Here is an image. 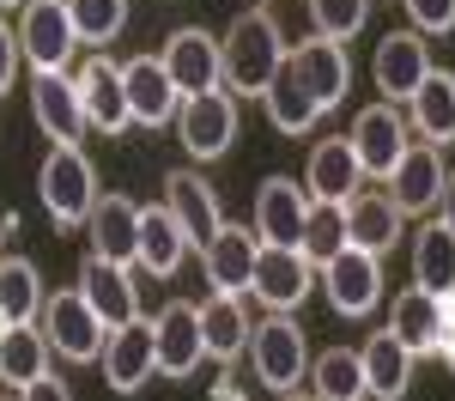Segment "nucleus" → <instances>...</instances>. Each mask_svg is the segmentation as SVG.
Listing matches in <instances>:
<instances>
[{
    "instance_id": "nucleus-1",
    "label": "nucleus",
    "mask_w": 455,
    "mask_h": 401,
    "mask_svg": "<svg viewBox=\"0 0 455 401\" xmlns=\"http://www.w3.org/2000/svg\"><path fill=\"white\" fill-rule=\"evenodd\" d=\"M285 31L274 25V12H261V6H249L231 19V31L219 36V79L231 85V92H243V98H261L267 92V79L285 68Z\"/></svg>"
},
{
    "instance_id": "nucleus-2",
    "label": "nucleus",
    "mask_w": 455,
    "mask_h": 401,
    "mask_svg": "<svg viewBox=\"0 0 455 401\" xmlns=\"http://www.w3.org/2000/svg\"><path fill=\"white\" fill-rule=\"evenodd\" d=\"M243 353L255 359V383L274 389V396L298 389L304 371H310V341H304V328L291 323L285 310H274L267 323H249V347Z\"/></svg>"
},
{
    "instance_id": "nucleus-3",
    "label": "nucleus",
    "mask_w": 455,
    "mask_h": 401,
    "mask_svg": "<svg viewBox=\"0 0 455 401\" xmlns=\"http://www.w3.org/2000/svg\"><path fill=\"white\" fill-rule=\"evenodd\" d=\"M36 195H43V213L55 225H85L92 201H98V171L79 146H49L43 171H36Z\"/></svg>"
},
{
    "instance_id": "nucleus-4",
    "label": "nucleus",
    "mask_w": 455,
    "mask_h": 401,
    "mask_svg": "<svg viewBox=\"0 0 455 401\" xmlns=\"http://www.w3.org/2000/svg\"><path fill=\"white\" fill-rule=\"evenodd\" d=\"M36 328H43L49 353H61L68 365H98V347H104V334H109L79 292H43Z\"/></svg>"
},
{
    "instance_id": "nucleus-5",
    "label": "nucleus",
    "mask_w": 455,
    "mask_h": 401,
    "mask_svg": "<svg viewBox=\"0 0 455 401\" xmlns=\"http://www.w3.org/2000/svg\"><path fill=\"white\" fill-rule=\"evenodd\" d=\"M19 55L31 61V73H55L73 61L79 36H73V19H68V0H25L19 12Z\"/></svg>"
},
{
    "instance_id": "nucleus-6",
    "label": "nucleus",
    "mask_w": 455,
    "mask_h": 401,
    "mask_svg": "<svg viewBox=\"0 0 455 401\" xmlns=\"http://www.w3.org/2000/svg\"><path fill=\"white\" fill-rule=\"evenodd\" d=\"M352 158H358V171L364 177L383 182L388 171H395V158L407 152V140H413V128H407V109L401 104H371L352 116Z\"/></svg>"
},
{
    "instance_id": "nucleus-7",
    "label": "nucleus",
    "mask_w": 455,
    "mask_h": 401,
    "mask_svg": "<svg viewBox=\"0 0 455 401\" xmlns=\"http://www.w3.org/2000/svg\"><path fill=\"white\" fill-rule=\"evenodd\" d=\"M176 134L188 158H225L237 140V98L231 92H195L176 104Z\"/></svg>"
},
{
    "instance_id": "nucleus-8",
    "label": "nucleus",
    "mask_w": 455,
    "mask_h": 401,
    "mask_svg": "<svg viewBox=\"0 0 455 401\" xmlns=\"http://www.w3.org/2000/svg\"><path fill=\"white\" fill-rule=\"evenodd\" d=\"M98 365H104V383L116 396H134L140 383L158 377V347H152V323L134 317V323L109 328L104 347H98Z\"/></svg>"
},
{
    "instance_id": "nucleus-9",
    "label": "nucleus",
    "mask_w": 455,
    "mask_h": 401,
    "mask_svg": "<svg viewBox=\"0 0 455 401\" xmlns=\"http://www.w3.org/2000/svg\"><path fill=\"white\" fill-rule=\"evenodd\" d=\"M322 292H328V304H334L340 317H371L377 298H383V261L347 244L340 255L322 261Z\"/></svg>"
},
{
    "instance_id": "nucleus-10",
    "label": "nucleus",
    "mask_w": 455,
    "mask_h": 401,
    "mask_svg": "<svg viewBox=\"0 0 455 401\" xmlns=\"http://www.w3.org/2000/svg\"><path fill=\"white\" fill-rule=\"evenodd\" d=\"M79 298L92 304V317L104 328H122V323H134L140 317V286L128 280V268L122 261H104V255H85L79 261Z\"/></svg>"
},
{
    "instance_id": "nucleus-11",
    "label": "nucleus",
    "mask_w": 455,
    "mask_h": 401,
    "mask_svg": "<svg viewBox=\"0 0 455 401\" xmlns=\"http://www.w3.org/2000/svg\"><path fill=\"white\" fill-rule=\"evenodd\" d=\"M315 286V261H304V250H285V244H261L255 250V274L249 292L267 304V310H291L304 304V292Z\"/></svg>"
},
{
    "instance_id": "nucleus-12",
    "label": "nucleus",
    "mask_w": 455,
    "mask_h": 401,
    "mask_svg": "<svg viewBox=\"0 0 455 401\" xmlns=\"http://www.w3.org/2000/svg\"><path fill=\"white\" fill-rule=\"evenodd\" d=\"M450 310H455V298H431L425 286H407L395 304H388V334H395L413 359H425V353H437V347H443Z\"/></svg>"
},
{
    "instance_id": "nucleus-13",
    "label": "nucleus",
    "mask_w": 455,
    "mask_h": 401,
    "mask_svg": "<svg viewBox=\"0 0 455 401\" xmlns=\"http://www.w3.org/2000/svg\"><path fill=\"white\" fill-rule=\"evenodd\" d=\"M431 73V43L419 31H388L377 43V61H371V79L383 92V104H407L413 85Z\"/></svg>"
},
{
    "instance_id": "nucleus-14",
    "label": "nucleus",
    "mask_w": 455,
    "mask_h": 401,
    "mask_svg": "<svg viewBox=\"0 0 455 401\" xmlns=\"http://www.w3.org/2000/svg\"><path fill=\"white\" fill-rule=\"evenodd\" d=\"M388 201L407 213H431L437 207V188H443V152L431 140H407V152L395 158V171H388Z\"/></svg>"
},
{
    "instance_id": "nucleus-15",
    "label": "nucleus",
    "mask_w": 455,
    "mask_h": 401,
    "mask_svg": "<svg viewBox=\"0 0 455 401\" xmlns=\"http://www.w3.org/2000/svg\"><path fill=\"white\" fill-rule=\"evenodd\" d=\"M164 213L176 219V231H182L188 250H207V237L225 225L219 195H212L207 177H195V171H171V177H164Z\"/></svg>"
},
{
    "instance_id": "nucleus-16",
    "label": "nucleus",
    "mask_w": 455,
    "mask_h": 401,
    "mask_svg": "<svg viewBox=\"0 0 455 401\" xmlns=\"http://www.w3.org/2000/svg\"><path fill=\"white\" fill-rule=\"evenodd\" d=\"M164 73H171V85L182 92V98H195V92H219L225 79H219V36H207L201 25H182V31H171V43H164Z\"/></svg>"
},
{
    "instance_id": "nucleus-17",
    "label": "nucleus",
    "mask_w": 455,
    "mask_h": 401,
    "mask_svg": "<svg viewBox=\"0 0 455 401\" xmlns=\"http://www.w3.org/2000/svg\"><path fill=\"white\" fill-rule=\"evenodd\" d=\"M285 61H291V73L304 79V92L315 98V109H334L340 98H347L352 61H347V49H340L334 36H310V43L285 49Z\"/></svg>"
},
{
    "instance_id": "nucleus-18",
    "label": "nucleus",
    "mask_w": 455,
    "mask_h": 401,
    "mask_svg": "<svg viewBox=\"0 0 455 401\" xmlns=\"http://www.w3.org/2000/svg\"><path fill=\"white\" fill-rule=\"evenodd\" d=\"M340 219H347V244L364 255H383L401 244V207L388 201V188H352L340 201Z\"/></svg>"
},
{
    "instance_id": "nucleus-19",
    "label": "nucleus",
    "mask_w": 455,
    "mask_h": 401,
    "mask_svg": "<svg viewBox=\"0 0 455 401\" xmlns=\"http://www.w3.org/2000/svg\"><path fill=\"white\" fill-rule=\"evenodd\" d=\"M31 116H36V128H43L55 146H79V134H85V109H79V85L68 79V68L31 73Z\"/></svg>"
},
{
    "instance_id": "nucleus-20",
    "label": "nucleus",
    "mask_w": 455,
    "mask_h": 401,
    "mask_svg": "<svg viewBox=\"0 0 455 401\" xmlns=\"http://www.w3.org/2000/svg\"><path fill=\"white\" fill-rule=\"evenodd\" d=\"M152 347H158V371L164 377H195L201 371V323H195V304L171 298L158 317H152Z\"/></svg>"
},
{
    "instance_id": "nucleus-21",
    "label": "nucleus",
    "mask_w": 455,
    "mask_h": 401,
    "mask_svg": "<svg viewBox=\"0 0 455 401\" xmlns=\"http://www.w3.org/2000/svg\"><path fill=\"white\" fill-rule=\"evenodd\" d=\"M304 213H310L304 182L267 177L261 188H255V237H261V244H285V250H298V237H304Z\"/></svg>"
},
{
    "instance_id": "nucleus-22",
    "label": "nucleus",
    "mask_w": 455,
    "mask_h": 401,
    "mask_svg": "<svg viewBox=\"0 0 455 401\" xmlns=\"http://www.w3.org/2000/svg\"><path fill=\"white\" fill-rule=\"evenodd\" d=\"M122 92H128V116H134L140 128H164V122H176L182 92L171 85V73H164L158 55H134V61L122 68Z\"/></svg>"
},
{
    "instance_id": "nucleus-23",
    "label": "nucleus",
    "mask_w": 455,
    "mask_h": 401,
    "mask_svg": "<svg viewBox=\"0 0 455 401\" xmlns=\"http://www.w3.org/2000/svg\"><path fill=\"white\" fill-rule=\"evenodd\" d=\"M79 109H85V128H104V134H122L134 116H128V92H122V68L109 55H92L79 68Z\"/></svg>"
},
{
    "instance_id": "nucleus-24",
    "label": "nucleus",
    "mask_w": 455,
    "mask_h": 401,
    "mask_svg": "<svg viewBox=\"0 0 455 401\" xmlns=\"http://www.w3.org/2000/svg\"><path fill=\"white\" fill-rule=\"evenodd\" d=\"M255 250H261L255 225H219V231L207 237V250H201L212 292H237V298H243L249 274H255Z\"/></svg>"
},
{
    "instance_id": "nucleus-25",
    "label": "nucleus",
    "mask_w": 455,
    "mask_h": 401,
    "mask_svg": "<svg viewBox=\"0 0 455 401\" xmlns=\"http://www.w3.org/2000/svg\"><path fill=\"white\" fill-rule=\"evenodd\" d=\"M134 231H140V201H128V195H98L92 201V213H85L92 255L134 268Z\"/></svg>"
},
{
    "instance_id": "nucleus-26",
    "label": "nucleus",
    "mask_w": 455,
    "mask_h": 401,
    "mask_svg": "<svg viewBox=\"0 0 455 401\" xmlns=\"http://www.w3.org/2000/svg\"><path fill=\"white\" fill-rule=\"evenodd\" d=\"M407 128L431 146L455 140V73L450 68H431L419 85H413V98H407Z\"/></svg>"
},
{
    "instance_id": "nucleus-27",
    "label": "nucleus",
    "mask_w": 455,
    "mask_h": 401,
    "mask_svg": "<svg viewBox=\"0 0 455 401\" xmlns=\"http://www.w3.org/2000/svg\"><path fill=\"white\" fill-rule=\"evenodd\" d=\"M195 323H201V353L207 359H237L249 347V310L237 292H212L207 304H195Z\"/></svg>"
},
{
    "instance_id": "nucleus-28",
    "label": "nucleus",
    "mask_w": 455,
    "mask_h": 401,
    "mask_svg": "<svg viewBox=\"0 0 455 401\" xmlns=\"http://www.w3.org/2000/svg\"><path fill=\"white\" fill-rule=\"evenodd\" d=\"M358 365H364V396H377V401H401L407 389H413V353L395 341V334H371L364 347H358Z\"/></svg>"
},
{
    "instance_id": "nucleus-29",
    "label": "nucleus",
    "mask_w": 455,
    "mask_h": 401,
    "mask_svg": "<svg viewBox=\"0 0 455 401\" xmlns=\"http://www.w3.org/2000/svg\"><path fill=\"white\" fill-rule=\"evenodd\" d=\"M352 188H364V171H358V158H352V140L347 134L315 140L310 171H304V195H310V201H347Z\"/></svg>"
},
{
    "instance_id": "nucleus-30",
    "label": "nucleus",
    "mask_w": 455,
    "mask_h": 401,
    "mask_svg": "<svg viewBox=\"0 0 455 401\" xmlns=\"http://www.w3.org/2000/svg\"><path fill=\"white\" fill-rule=\"evenodd\" d=\"M182 255H188V244H182L176 219L164 213V201H152V207H140V231H134V261H140L146 274L171 280L176 268H182Z\"/></svg>"
},
{
    "instance_id": "nucleus-31",
    "label": "nucleus",
    "mask_w": 455,
    "mask_h": 401,
    "mask_svg": "<svg viewBox=\"0 0 455 401\" xmlns=\"http://www.w3.org/2000/svg\"><path fill=\"white\" fill-rule=\"evenodd\" d=\"M413 286H425L431 298H455V231L443 219L413 231Z\"/></svg>"
},
{
    "instance_id": "nucleus-32",
    "label": "nucleus",
    "mask_w": 455,
    "mask_h": 401,
    "mask_svg": "<svg viewBox=\"0 0 455 401\" xmlns=\"http://www.w3.org/2000/svg\"><path fill=\"white\" fill-rule=\"evenodd\" d=\"M49 371V341L36 323H0V383L25 389L31 377Z\"/></svg>"
},
{
    "instance_id": "nucleus-33",
    "label": "nucleus",
    "mask_w": 455,
    "mask_h": 401,
    "mask_svg": "<svg viewBox=\"0 0 455 401\" xmlns=\"http://www.w3.org/2000/svg\"><path fill=\"white\" fill-rule=\"evenodd\" d=\"M261 104H267V122H274L280 134H304V128H315V116H322V109H315V98L304 92V79L291 73V61L267 79Z\"/></svg>"
},
{
    "instance_id": "nucleus-34",
    "label": "nucleus",
    "mask_w": 455,
    "mask_h": 401,
    "mask_svg": "<svg viewBox=\"0 0 455 401\" xmlns=\"http://www.w3.org/2000/svg\"><path fill=\"white\" fill-rule=\"evenodd\" d=\"M43 310V274L25 255H0V323H36Z\"/></svg>"
},
{
    "instance_id": "nucleus-35",
    "label": "nucleus",
    "mask_w": 455,
    "mask_h": 401,
    "mask_svg": "<svg viewBox=\"0 0 455 401\" xmlns=\"http://www.w3.org/2000/svg\"><path fill=\"white\" fill-rule=\"evenodd\" d=\"M310 383L315 401H364V365L352 347H328L322 359H310Z\"/></svg>"
},
{
    "instance_id": "nucleus-36",
    "label": "nucleus",
    "mask_w": 455,
    "mask_h": 401,
    "mask_svg": "<svg viewBox=\"0 0 455 401\" xmlns=\"http://www.w3.org/2000/svg\"><path fill=\"white\" fill-rule=\"evenodd\" d=\"M298 250H304V261H315V268H322L328 255H340V250H347V219H340V201H310Z\"/></svg>"
},
{
    "instance_id": "nucleus-37",
    "label": "nucleus",
    "mask_w": 455,
    "mask_h": 401,
    "mask_svg": "<svg viewBox=\"0 0 455 401\" xmlns=\"http://www.w3.org/2000/svg\"><path fill=\"white\" fill-rule=\"evenodd\" d=\"M68 19L79 43H116L128 25V0H68Z\"/></svg>"
},
{
    "instance_id": "nucleus-38",
    "label": "nucleus",
    "mask_w": 455,
    "mask_h": 401,
    "mask_svg": "<svg viewBox=\"0 0 455 401\" xmlns=\"http://www.w3.org/2000/svg\"><path fill=\"white\" fill-rule=\"evenodd\" d=\"M310 19H315V36H352L364 31V19H371V0H310Z\"/></svg>"
},
{
    "instance_id": "nucleus-39",
    "label": "nucleus",
    "mask_w": 455,
    "mask_h": 401,
    "mask_svg": "<svg viewBox=\"0 0 455 401\" xmlns=\"http://www.w3.org/2000/svg\"><path fill=\"white\" fill-rule=\"evenodd\" d=\"M413 31L419 36H437V31H455V0H401Z\"/></svg>"
},
{
    "instance_id": "nucleus-40",
    "label": "nucleus",
    "mask_w": 455,
    "mask_h": 401,
    "mask_svg": "<svg viewBox=\"0 0 455 401\" xmlns=\"http://www.w3.org/2000/svg\"><path fill=\"white\" fill-rule=\"evenodd\" d=\"M19 401H73V389L55 377V371H43V377H31V383L19 389Z\"/></svg>"
},
{
    "instance_id": "nucleus-41",
    "label": "nucleus",
    "mask_w": 455,
    "mask_h": 401,
    "mask_svg": "<svg viewBox=\"0 0 455 401\" xmlns=\"http://www.w3.org/2000/svg\"><path fill=\"white\" fill-rule=\"evenodd\" d=\"M19 61H25V55H19V36H12L6 25H0V92L12 85V73H19Z\"/></svg>"
},
{
    "instance_id": "nucleus-42",
    "label": "nucleus",
    "mask_w": 455,
    "mask_h": 401,
    "mask_svg": "<svg viewBox=\"0 0 455 401\" xmlns=\"http://www.w3.org/2000/svg\"><path fill=\"white\" fill-rule=\"evenodd\" d=\"M437 219L455 231V171H443V188H437Z\"/></svg>"
},
{
    "instance_id": "nucleus-43",
    "label": "nucleus",
    "mask_w": 455,
    "mask_h": 401,
    "mask_svg": "<svg viewBox=\"0 0 455 401\" xmlns=\"http://www.w3.org/2000/svg\"><path fill=\"white\" fill-rule=\"evenodd\" d=\"M437 353H443V365L455 371V310H450V328H443V347H437Z\"/></svg>"
},
{
    "instance_id": "nucleus-44",
    "label": "nucleus",
    "mask_w": 455,
    "mask_h": 401,
    "mask_svg": "<svg viewBox=\"0 0 455 401\" xmlns=\"http://www.w3.org/2000/svg\"><path fill=\"white\" fill-rule=\"evenodd\" d=\"M280 401H315V396H304V389H285V396Z\"/></svg>"
},
{
    "instance_id": "nucleus-45",
    "label": "nucleus",
    "mask_w": 455,
    "mask_h": 401,
    "mask_svg": "<svg viewBox=\"0 0 455 401\" xmlns=\"http://www.w3.org/2000/svg\"><path fill=\"white\" fill-rule=\"evenodd\" d=\"M0 244H6V213H0Z\"/></svg>"
},
{
    "instance_id": "nucleus-46",
    "label": "nucleus",
    "mask_w": 455,
    "mask_h": 401,
    "mask_svg": "<svg viewBox=\"0 0 455 401\" xmlns=\"http://www.w3.org/2000/svg\"><path fill=\"white\" fill-rule=\"evenodd\" d=\"M0 6H25V0H0Z\"/></svg>"
}]
</instances>
